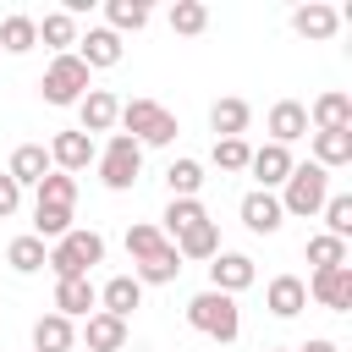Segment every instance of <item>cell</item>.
Listing matches in <instances>:
<instances>
[{
    "label": "cell",
    "mask_w": 352,
    "mask_h": 352,
    "mask_svg": "<svg viewBox=\"0 0 352 352\" xmlns=\"http://www.w3.org/2000/svg\"><path fill=\"white\" fill-rule=\"evenodd\" d=\"M44 258H50V248H44L38 236H16V242L6 248V264H11L16 275H38V270H44Z\"/></svg>",
    "instance_id": "obj_34"
},
{
    "label": "cell",
    "mask_w": 352,
    "mask_h": 352,
    "mask_svg": "<svg viewBox=\"0 0 352 352\" xmlns=\"http://www.w3.org/2000/svg\"><path fill=\"white\" fill-rule=\"evenodd\" d=\"M187 324H192L198 336H209V341H236V336H242L236 297H226V292H198V297L187 302Z\"/></svg>",
    "instance_id": "obj_4"
},
{
    "label": "cell",
    "mask_w": 352,
    "mask_h": 352,
    "mask_svg": "<svg viewBox=\"0 0 352 352\" xmlns=\"http://www.w3.org/2000/svg\"><path fill=\"white\" fill-rule=\"evenodd\" d=\"M88 72H110V66H121V38L110 33V28H88V33H77V50H72Z\"/></svg>",
    "instance_id": "obj_10"
},
{
    "label": "cell",
    "mask_w": 352,
    "mask_h": 352,
    "mask_svg": "<svg viewBox=\"0 0 352 352\" xmlns=\"http://www.w3.org/2000/svg\"><path fill=\"white\" fill-rule=\"evenodd\" d=\"M324 198H330V170H319L314 160L308 165H292V176L280 182V214L308 220V214L324 209Z\"/></svg>",
    "instance_id": "obj_3"
},
{
    "label": "cell",
    "mask_w": 352,
    "mask_h": 352,
    "mask_svg": "<svg viewBox=\"0 0 352 352\" xmlns=\"http://www.w3.org/2000/svg\"><path fill=\"white\" fill-rule=\"evenodd\" d=\"M170 248L182 253V264H187V258H214V253H220V226H214V220H204V226L182 231Z\"/></svg>",
    "instance_id": "obj_26"
},
{
    "label": "cell",
    "mask_w": 352,
    "mask_h": 352,
    "mask_svg": "<svg viewBox=\"0 0 352 352\" xmlns=\"http://www.w3.org/2000/svg\"><path fill=\"white\" fill-rule=\"evenodd\" d=\"M292 148H280V143H264V148H253L248 154V170H253V182H258V192H275L286 176H292Z\"/></svg>",
    "instance_id": "obj_12"
},
{
    "label": "cell",
    "mask_w": 352,
    "mask_h": 352,
    "mask_svg": "<svg viewBox=\"0 0 352 352\" xmlns=\"http://www.w3.org/2000/svg\"><path fill=\"white\" fill-rule=\"evenodd\" d=\"M204 220H209V214H204V204H198V198H170V204H165V226H160V231H165V242H176L182 231H192V226H204Z\"/></svg>",
    "instance_id": "obj_28"
},
{
    "label": "cell",
    "mask_w": 352,
    "mask_h": 352,
    "mask_svg": "<svg viewBox=\"0 0 352 352\" xmlns=\"http://www.w3.org/2000/svg\"><path fill=\"white\" fill-rule=\"evenodd\" d=\"M72 209H60V204H33V236L38 242H60L66 231H72Z\"/></svg>",
    "instance_id": "obj_30"
},
{
    "label": "cell",
    "mask_w": 352,
    "mask_h": 352,
    "mask_svg": "<svg viewBox=\"0 0 352 352\" xmlns=\"http://www.w3.org/2000/svg\"><path fill=\"white\" fill-rule=\"evenodd\" d=\"M99 308V286L94 280H55V308L50 314H60V319H88Z\"/></svg>",
    "instance_id": "obj_18"
},
{
    "label": "cell",
    "mask_w": 352,
    "mask_h": 352,
    "mask_svg": "<svg viewBox=\"0 0 352 352\" xmlns=\"http://www.w3.org/2000/svg\"><path fill=\"white\" fill-rule=\"evenodd\" d=\"M82 341H88V352H121V346H126V319L94 308L88 324H82Z\"/></svg>",
    "instance_id": "obj_22"
},
{
    "label": "cell",
    "mask_w": 352,
    "mask_h": 352,
    "mask_svg": "<svg viewBox=\"0 0 352 352\" xmlns=\"http://www.w3.org/2000/svg\"><path fill=\"white\" fill-rule=\"evenodd\" d=\"M33 44H38V22L22 16V11H11V16L0 22V50H6V55H28Z\"/></svg>",
    "instance_id": "obj_29"
},
{
    "label": "cell",
    "mask_w": 352,
    "mask_h": 352,
    "mask_svg": "<svg viewBox=\"0 0 352 352\" xmlns=\"http://www.w3.org/2000/svg\"><path fill=\"white\" fill-rule=\"evenodd\" d=\"M258 280V270H253V258L248 253H214L209 258V292H226V297H236V292H248Z\"/></svg>",
    "instance_id": "obj_7"
},
{
    "label": "cell",
    "mask_w": 352,
    "mask_h": 352,
    "mask_svg": "<svg viewBox=\"0 0 352 352\" xmlns=\"http://www.w3.org/2000/svg\"><path fill=\"white\" fill-rule=\"evenodd\" d=\"M132 308H143V286L132 275H116L99 286V314H116V319H132Z\"/></svg>",
    "instance_id": "obj_21"
},
{
    "label": "cell",
    "mask_w": 352,
    "mask_h": 352,
    "mask_svg": "<svg viewBox=\"0 0 352 352\" xmlns=\"http://www.w3.org/2000/svg\"><path fill=\"white\" fill-rule=\"evenodd\" d=\"M16 209H22V187H16L6 170H0V220H11Z\"/></svg>",
    "instance_id": "obj_40"
},
{
    "label": "cell",
    "mask_w": 352,
    "mask_h": 352,
    "mask_svg": "<svg viewBox=\"0 0 352 352\" xmlns=\"http://www.w3.org/2000/svg\"><path fill=\"white\" fill-rule=\"evenodd\" d=\"M77 346V324L60 319V314H44L33 324V352H72Z\"/></svg>",
    "instance_id": "obj_24"
},
{
    "label": "cell",
    "mask_w": 352,
    "mask_h": 352,
    "mask_svg": "<svg viewBox=\"0 0 352 352\" xmlns=\"http://www.w3.org/2000/svg\"><path fill=\"white\" fill-rule=\"evenodd\" d=\"M176 275H182V253H176L170 242H165V248H154L148 258H138V270H132V280H138V286H170Z\"/></svg>",
    "instance_id": "obj_20"
},
{
    "label": "cell",
    "mask_w": 352,
    "mask_h": 352,
    "mask_svg": "<svg viewBox=\"0 0 352 352\" xmlns=\"http://www.w3.org/2000/svg\"><path fill=\"white\" fill-rule=\"evenodd\" d=\"M116 116H121V99L110 94V88H88L82 99H77V132H110L116 126Z\"/></svg>",
    "instance_id": "obj_11"
},
{
    "label": "cell",
    "mask_w": 352,
    "mask_h": 352,
    "mask_svg": "<svg viewBox=\"0 0 352 352\" xmlns=\"http://www.w3.org/2000/svg\"><path fill=\"white\" fill-rule=\"evenodd\" d=\"M165 187H170V198H198L204 165H198V160H170V165H165Z\"/></svg>",
    "instance_id": "obj_32"
},
{
    "label": "cell",
    "mask_w": 352,
    "mask_h": 352,
    "mask_svg": "<svg viewBox=\"0 0 352 352\" xmlns=\"http://www.w3.org/2000/svg\"><path fill=\"white\" fill-rule=\"evenodd\" d=\"M204 28H209V6H204V0H176V6H170V33L198 38Z\"/></svg>",
    "instance_id": "obj_35"
},
{
    "label": "cell",
    "mask_w": 352,
    "mask_h": 352,
    "mask_svg": "<svg viewBox=\"0 0 352 352\" xmlns=\"http://www.w3.org/2000/svg\"><path fill=\"white\" fill-rule=\"evenodd\" d=\"M50 270H55V280H88V270L94 264H104V236L99 231H66L55 248H50V258H44Z\"/></svg>",
    "instance_id": "obj_2"
},
{
    "label": "cell",
    "mask_w": 352,
    "mask_h": 352,
    "mask_svg": "<svg viewBox=\"0 0 352 352\" xmlns=\"http://www.w3.org/2000/svg\"><path fill=\"white\" fill-rule=\"evenodd\" d=\"M248 121H253V104H248V99H214V110H209L214 138H242Z\"/></svg>",
    "instance_id": "obj_25"
},
{
    "label": "cell",
    "mask_w": 352,
    "mask_h": 352,
    "mask_svg": "<svg viewBox=\"0 0 352 352\" xmlns=\"http://www.w3.org/2000/svg\"><path fill=\"white\" fill-rule=\"evenodd\" d=\"M319 214H324V236H341V242L352 236V198L346 192H330Z\"/></svg>",
    "instance_id": "obj_37"
},
{
    "label": "cell",
    "mask_w": 352,
    "mask_h": 352,
    "mask_svg": "<svg viewBox=\"0 0 352 352\" xmlns=\"http://www.w3.org/2000/svg\"><path fill=\"white\" fill-rule=\"evenodd\" d=\"M308 286V297L319 302V308H330V314H352V270L341 264V270H314V280H302Z\"/></svg>",
    "instance_id": "obj_9"
},
{
    "label": "cell",
    "mask_w": 352,
    "mask_h": 352,
    "mask_svg": "<svg viewBox=\"0 0 352 352\" xmlns=\"http://www.w3.org/2000/svg\"><path fill=\"white\" fill-rule=\"evenodd\" d=\"M104 16H110V33H116V38L148 28V6H143V0H104Z\"/></svg>",
    "instance_id": "obj_31"
},
{
    "label": "cell",
    "mask_w": 352,
    "mask_h": 352,
    "mask_svg": "<svg viewBox=\"0 0 352 352\" xmlns=\"http://www.w3.org/2000/svg\"><path fill=\"white\" fill-rule=\"evenodd\" d=\"M38 88H44V99H50V104H77L94 82H88V66H82L77 55H55Z\"/></svg>",
    "instance_id": "obj_6"
},
{
    "label": "cell",
    "mask_w": 352,
    "mask_h": 352,
    "mask_svg": "<svg viewBox=\"0 0 352 352\" xmlns=\"http://www.w3.org/2000/svg\"><path fill=\"white\" fill-rule=\"evenodd\" d=\"M94 160H99V148H94V138H88V132H77V126H72V132H55V138H50V165H55V170L77 176V170H88Z\"/></svg>",
    "instance_id": "obj_8"
},
{
    "label": "cell",
    "mask_w": 352,
    "mask_h": 352,
    "mask_svg": "<svg viewBox=\"0 0 352 352\" xmlns=\"http://www.w3.org/2000/svg\"><path fill=\"white\" fill-rule=\"evenodd\" d=\"M154 248H165V231H160V226H148V220L126 226V253H132V264H138V258H148Z\"/></svg>",
    "instance_id": "obj_38"
},
{
    "label": "cell",
    "mask_w": 352,
    "mask_h": 352,
    "mask_svg": "<svg viewBox=\"0 0 352 352\" xmlns=\"http://www.w3.org/2000/svg\"><path fill=\"white\" fill-rule=\"evenodd\" d=\"M116 121H121V132H126L138 148H165V143H176V132H182L176 116H170L160 99H126Z\"/></svg>",
    "instance_id": "obj_1"
},
{
    "label": "cell",
    "mask_w": 352,
    "mask_h": 352,
    "mask_svg": "<svg viewBox=\"0 0 352 352\" xmlns=\"http://www.w3.org/2000/svg\"><path fill=\"white\" fill-rule=\"evenodd\" d=\"M270 352H286V346H270Z\"/></svg>",
    "instance_id": "obj_42"
},
{
    "label": "cell",
    "mask_w": 352,
    "mask_h": 352,
    "mask_svg": "<svg viewBox=\"0 0 352 352\" xmlns=\"http://www.w3.org/2000/svg\"><path fill=\"white\" fill-rule=\"evenodd\" d=\"M242 226H248L253 236H275V231L286 226V214H280V198H275V192H258V187H253V192L242 198Z\"/></svg>",
    "instance_id": "obj_15"
},
{
    "label": "cell",
    "mask_w": 352,
    "mask_h": 352,
    "mask_svg": "<svg viewBox=\"0 0 352 352\" xmlns=\"http://www.w3.org/2000/svg\"><path fill=\"white\" fill-rule=\"evenodd\" d=\"M248 138H214V165L220 170H248Z\"/></svg>",
    "instance_id": "obj_39"
},
{
    "label": "cell",
    "mask_w": 352,
    "mask_h": 352,
    "mask_svg": "<svg viewBox=\"0 0 352 352\" xmlns=\"http://www.w3.org/2000/svg\"><path fill=\"white\" fill-rule=\"evenodd\" d=\"M264 308H270L275 319H297V314L308 308V286H302L297 275H275V280L264 286Z\"/></svg>",
    "instance_id": "obj_19"
},
{
    "label": "cell",
    "mask_w": 352,
    "mask_h": 352,
    "mask_svg": "<svg viewBox=\"0 0 352 352\" xmlns=\"http://www.w3.org/2000/svg\"><path fill=\"white\" fill-rule=\"evenodd\" d=\"M50 170H55V165H50V148H44V143H16V148H11L6 176H11L16 187H38Z\"/></svg>",
    "instance_id": "obj_14"
},
{
    "label": "cell",
    "mask_w": 352,
    "mask_h": 352,
    "mask_svg": "<svg viewBox=\"0 0 352 352\" xmlns=\"http://www.w3.org/2000/svg\"><path fill=\"white\" fill-rule=\"evenodd\" d=\"M308 138H314V165L319 170L352 165V126H324V132H308Z\"/></svg>",
    "instance_id": "obj_17"
},
{
    "label": "cell",
    "mask_w": 352,
    "mask_h": 352,
    "mask_svg": "<svg viewBox=\"0 0 352 352\" xmlns=\"http://www.w3.org/2000/svg\"><path fill=\"white\" fill-rule=\"evenodd\" d=\"M336 28H341V11H336V6H324V0H308V6H297V11H292V33H297V38L324 44V38H336Z\"/></svg>",
    "instance_id": "obj_13"
},
{
    "label": "cell",
    "mask_w": 352,
    "mask_h": 352,
    "mask_svg": "<svg viewBox=\"0 0 352 352\" xmlns=\"http://www.w3.org/2000/svg\"><path fill=\"white\" fill-rule=\"evenodd\" d=\"M292 352H341L330 336H314V341H302V346H292Z\"/></svg>",
    "instance_id": "obj_41"
},
{
    "label": "cell",
    "mask_w": 352,
    "mask_h": 352,
    "mask_svg": "<svg viewBox=\"0 0 352 352\" xmlns=\"http://www.w3.org/2000/svg\"><path fill=\"white\" fill-rule=\"evenodd\" d=\"M297 138H308V104H297V99H280V104H270V143L292 148Z\"/></svg>",
    "instance_id": "obj_16"
},
{
    "label": "cell",
    "mask_w": 352,
    "mask_h": 352,
    "mask_svg": "<svg viewBox=\"0 0 352 352\" xmlns=\"http://www.w3.org/2000/svg\"><path fill=\"white\" fill-rule=\"evenodd\" d=\"M308 126H314V132H324V126H352V94H341V88L319 94V99L308 104Z\"/></svg>",
    "instance_id": "obj_23"
},
{
    "label": "cell",
    "mask_w": 352,
    "mask_h": 352,
    "mask_svg": "<svg viewBox=\"0 0 352 352\" xmlns=\"http://www.w3.org/2000/svg\"><path fill=\"white\" fill-rule=\"evenodd\" d=\"M38 44H50L55 55H72V50H77V16H66V11H50V16L38 22Z\"/></svg>",
    "instance_id": "obj_27"
},
{
    "label": "cell",
    "mask_w": 352,
    "mask_h": 352,
    "mask_svg": "<svg viewBox=\"0 0 352 352\" xmlns=\"http://www.w3.org/2000/svg\"><path fill=\"white\" fill-rule=\"evenodd\" d=\"M33 204H60V209H77V176L50 170V176L33 187Z\"/></svg>",
    "instance_id": "obj_33"
},
{
    "label": "cell",
    "mask_w": 352,
    "mask_h": 352,
    "mask_svg": "<svg viewBox=\"0 0 352 352\" xmlns=\"http://www.w3.org/2000/svg\"><path fill=\"white\" fill-rule=\"evenodd\" d=\"M138 176H143V148H138L126 132H116V138L104 143V154H99V182H104L110 192H126Z\"/></svg>",
    "instance_id": "obj_5"
},
{
    "label": "cell",
    "mask_w": 352,
    "mask_h": 352,
    "mask_svg": "<svg viewBox=\"0 0 352 352\" xmlns=\"http://www.w3.org/2000/svg\"><path fill=\"white\" fill-rule=\"evenodd\" d=\"M302 253H308V264H314V270H341V264H346V242H341V236H324V231H319V236H308V248H302Z\"/></svg>",
    "instance_id": "obj_36"
}]
</instances>
